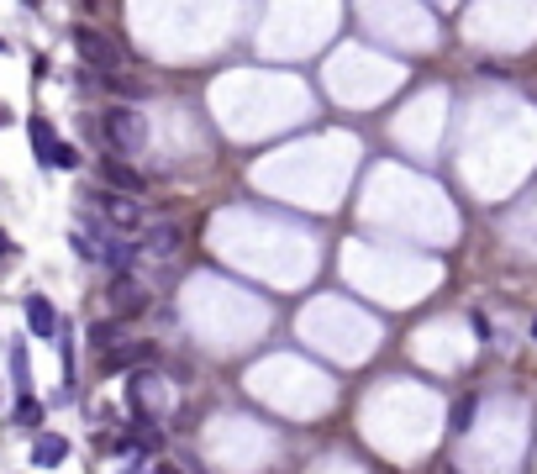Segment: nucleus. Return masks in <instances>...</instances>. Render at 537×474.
Masks as SVG:
<instances>
[{"label": "nucleus", "mask_w": 537, "mask_h": 474, "mask_svg": "<svg viewBox=\"0 0 537 474\" xmlns=\"http://www.w3.org/2000/svg\"><path fill=\"white\" fill-rule=\"evenodd\" d=\"M53 169H79V148L59 143V148H53Z\"/></svg>", "instance_id": "4468645a"}, {"label": "nucleus", "mask_w": 537, "mask_h": 474, "mask_svg": "<svg viewBox=\"0 0 537 474\" xmlns=\"http://www.w3.org/2000/svg\"><path fill=\"white\" fill-rule=\"evenodd\" d=\"M79 200H85V211H95V222H106V227L121 233V237H137L142 227H148L142 200H137V195H121V190H111V184H85Z\"/></svg>", "instance_id": "f257e3e1"}, {"label": "nucleus", "mask_w": 537, "mask_h": 474, "mask_svg": "<svg viewBox=\"0 0 537 474\" xmlns=\"http://www.w3.org/2000/svg\"><path fill=\"white\" fill-rule=\"evenodd\" d=\"M27 327L32 338H59V311L48 296H27Z\"/></svg>", "instance_id": "6e6552de"}, {"label": "nucleus", "mask_w": 537, "mask_h": 474, "mask_svg": "<svg viewBox=\"0 0 537 474\" xmlns=\"http://www.w3.org/2000/svg\"><path fill=\"white\" fill-rule=\"evenodd\" d=\"M5 248H11V237H5V233H0V253H5Z\"/></svg>", "instance_id": "dca6fc26"}, {"label": "nucleus", "mask_w": 537, "mask_h": 474, "mask_svg": "<svg viewBox=\"0 0 537 474\" xmlns=\"http://www.w3.org/2000/svg\"><path fill=\"white\" fill-rule=\"evenodd\" d=\"M117 332H121L117 316H111V322H95V327H90V348H101V354H106V348L117 343Z\"/></svg>", "instance_id": "ddd939ff"}, {"label": "nucleus", "mask_w": 537, "mask_h": 474, "mask_svg": "<svg viewBox=\"0 0 537 474\" xmlns=\"http://www.w3.org/2000/svg\"><path fill=\"white\" fill-rule=\"evenodd\" d=\"M27 132H32V148H37V159H43V164H53V148H59V132H53V121H48V117H32V121H27Z\"/></svg>", "instance_id": "9d476101"}, {"label": "nucleus", "mask_w": 537, "mask_h": 474, "mask_svg": "<svg viewBox=\"0 0 537 474\" xmlns=\"http://www.w3.org/2000/svg\"><path fill=\"white\" fill-rule=\"evenodd\" d=\"M16 427H27V432L43 427V406H37V396H21V401H16Z\"/></svg>", "instance_id": "f8f14e48"}, {"label": "nucleus", "mask_w": 537, "mask_h": 474, "mask_svg": "<svg viewBox=\"0 0 537 474\" xmlns=\"http://www.w3.org/2000/svg\"><path fill=\"white\" fill-rule=\"evenodd\" d=\"M101 179H106L111 190H121V195H142V184H148V179L137 175L126 159H117V153H106V159H101Z\"/></svg>", "instance_id": "0eeeda50"}, {"label": "nucleus", "mask_w": 537, "mask_h": 474, "mask_svg": "<svg viewBox=\"0 0 537 474\" xmlns=\"http://www.w3.org/2000/svg\"><path fill=\"white\" fill-rule=\"evenodd\" d=\"M106 306H111L117 322H132V316H142V311L153 306V290L126 269V274H111V285H106Z\"/></svg>", "instance_id": "20e7f679"}, {"label": "nucleus", "mask_w": 537, "mask_h": 474, "mask_svg": "<svg viewBox=\"0 0 537 474\" xmlns=\"http://www.w3.org/2000/svg\"><path fill=\"white\" fill-rule=\"evenodd\" d=\"M21 5H43V0H21Z\"/></svg>", "instance_id": "f3484780"}, {"label": "nucleus", "mask_w": 537, "mask_h": 474, "mask_svg": "<svg viewBox=\"0 0 537 474\" xmlns=\"http://www.w3.org/2000/svg\"><path fill=\"white\" fill-rule=\"evenodd\" d=\"M74 48H79V59L90 63V69H101V74H121V63H126V53H121L117 37L101 32V27H90V21L74 27Z\"/></svg>", "instance_id": "7ed1b4c3"}, {"label": "nucleus", "mask_w": 537, "mask_h": 474, "mask_svg": "<svg viewBox=\"0 0 537 474\" xmlns=\"http://www.w3.org/2000/svg\"><path fill=\"white\" fill-rule=\"evenodd\" d=\"M179 253V227L175 222H148L142 233H137V258H148V264H169Z\"/></svg>", "instance_id": "39448f33"}, {"label": "nucleus", "mask_w": 537, "mask_h": 474, "mask_svg": "<svg viewBox=\"0 0 537 474\" xmlns=\"http://www.w3.org/2000/svg\"><path fill=\"white\" fill-rule=\"evenodd\" d=\"M101 132H106V153H117V159H137L148 148V117L137 106H111L101 117Z\"/></svg>", "instance_id": "f03ea898"}, {"label": "nucleus", "mask_w": 537, "mask_h": 474, "mask_svg": "<svg viewBox=\"0 0 537 474\" xmlns=\"http://www.w3.org/2000/svg\"><path fill=\"white\" fill-rule=\"evenodd\" d=\"M148 474H184V470H179V464H169V459H159V464H153Z\"/></svg>", "instance_id": "2eb2a0df"}, {"label": "nucleus", "mask_w": 537, "mask_h": 474, "mask_svg": "<svg viewBox=\"0 0 537 474\" xmlns=\"http://www.w3.org/2000/svg\"><path fill=\"white\" fill-rule=\"evenodd\" d=\"M153 358H159V343H117V348H106L101 369H106V374H121V369H142V364H153Z\"/></svg>", "instance_id": "423d86ee"}, {"label": "nucleus", "mask_w": 537, "mask_h": 474, "mask_svg": "<svg viewBox=\"0 0 537 474\" xmlns=\"http://www.w3.org/2000/svg\"><path fill=\"white\" fill-rule=\"evenodd\" d=\"M11 374H16V396H32V369H27V348L11 343Z\"/></svg>", "instance_id": "9b49d317"}, {"label": "nucleus", "mask_w": 537, "mask_h": 474, "mask_svg": "<svg viewBox=\"0 0 537 474\" xmlns=\"http://www.w3.org/2000/svg\"><path fill=\"white\" fill-rule=\"evenodd\" d=\"M63 459H69V437H59V432H43V437L32 443V464H37V470H59Z\"/></svg>", "instance_id": "1a4fd4ad"}, {"label": "nucleus", "mask_w": 537, "mask_h": 474, "mask_svg": "<svg viewBox=\"0 0 537 474\" xmlns=\"http://www.w3.org/2000/svg\"><path fill=\"white\" fill-rule=\"evenodd\" d=\"M0 53H5V43H0Z\"/></svg>", "instance_id": "a211bd4d"}]
</instances>
